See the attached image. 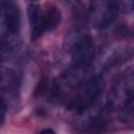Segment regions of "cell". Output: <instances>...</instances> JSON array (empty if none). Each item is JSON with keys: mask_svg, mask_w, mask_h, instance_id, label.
Instances as JSON below:
<instances>
[{"mask_svg": "<svg viewBox=\"0 0 134 134\" xmlns=\"http://www.w3.org/2000/svg\"><path fill=\"white\" fill-rule=\"evenodd\" d=\"M104 90L105 80L102 75H94L90 77L83 84L81 91L70 102V109L77 113H84L98 102Z\"/></svg>", "mask_w": 134, "mask_h": 134, "instance_id": "6da1fadb", "label": "cell"}, {"mask_svg": "<svg viewBox=\"0 0 134 134\" xmlns=\"http://www.w3.org/2000/svg\"><path fill=\"white\" fill-rule=\"evenodd\" d=\"M62 14L61 10L53 4H50L46 9H43V17L41 22V32L42 35L46 31L54 29L61 22Z\"/></svg>", "mask_w": 134, "mask_h": 134, "instance_id": "ba28073f", "label": "cell"}, {"mask_svg": "<svg viewBox=\"0 0 134 134\" xmlns=\"http://www.w3.org/2000/svg\"><path fill=\"white\" fill-rule=\"evenodd\" d=\"M5 111H6V105L3 99V97L0 94V126L4 121V116H5Z\"/></svg>", "mask_w": 134, "mask_h": 134, "instance_id": "7c38bea8", "label": "cell"}, {"mask_svg": "<svg viewBox=\"0 0 134 134\" xmlns=\"http://www.w3.org/2000/svg\"><path fill=\"white\" fill-rule=\"evenodd\" d=\"M0 17L7 34L18 36L21 26V15L14 2H0Z\"/></svg>", "mask_w": 134, "mask_h": 134, "instance_id": "5b68a950", "label": "cell"}, {"mask_svg": "<svg viewBox=\"0 0 134 134\" xmlns=\"http://www.w3.org/2000/svg\"><path fill=\"white\" fill-rule=\"evenodd\" d=\"M117 8L118 12H121L124 14H130L133 12L134 8V2L133 1H118L117 2Z\"/></svg>", "mask_w": 134, "mask_h": 134, "instance_id": "8fae6325", "label": "cell"}, {"mask_svg": "<svg viewBox=\"0 0 134 134\" xmlns=\"http://www.w3.org/2000/svg\"><path fill=\"white\" fill-rule=\"evenodd\" d=\"M19 49L18 36L4 34L0 37V62H5L15 57Z\"/></svg>", "mask_w": 134, "mask_h": 134, "instance_id": "8992f818", "label": "cell"}, {"mask_svg": "<svg viewBox=\"0 0 134 134\" xmlns=\"http://www.w3.org/2000/svg\"><path fill=\"white\" fill-rule=\"evenodd\" d=\"M18 75L13 69L0 66V93L15 90L18 86Z\"/></svg>", "mask_w": 134, "mask_h": 134, "instance_id": "9c48e42d", "label": "cell"}, {"mask_svg": "<svg viewBox=\"0 0 134 134\" xmlns=\"http://www.w3.org/2000/svg\"><path fill=\"white\" fill-rule=\"evenodd\" d=\"M40 134H57L52 129H50V128H46V129H43L41 132H40Z\"/></svg>", "mask_w": 134, "mask_h": 134, "instance_id": "4fadbf2b", "label": "cell"}, {"mask_svg": "<svg viewBox=\"0 0 134 134\" xmlns=\"http://www.w3.org/2000/svg\"><path fill=\"white\" fill-rule=\"evenodd\" d=\"M119 120L124 124H129L134 117V99H130L125 103L118 110Z\"/></svg>", "mask_w": 134, "mask_h": 134, "instance_id": "30bf717a", "label": "cell"}, {"mask_svg": "<svg viewBox=\"0 0 134 134\" xmlns=\"http://www.w3.org/2000/svg\"><path fill=\"white\" fill-rule=\"evenodd\" d=\"M130 99H134V85L132 74L120 79L112 87L108 95L107 109L109 111H117L125 103Z\"/></svg>", "mask_w": 134, "mask_h": 134, "instance_id": "277c9868", "label": "cell"}, {"mask_svg": "<svg viewBox=\"0 0 134 134\" xmlns=\"http://www.w3.org/2000/svg\"><path fill=\"white\" fill-rule=\"evenodd\" d=\"M95 59V47L90 36H80L73 40L71 65L73 69L85 70L91 66Z\"/></svg>", "mask_w": 134, "mask_h": 134, "instance_id": "7a4b0ae2", "label": "cell"}, {"mask_svg": "<svg viewBox=\"0 0 134 134\" xmlns=\"http://www.w3.org/2000/svg\"><path fill=\"white\" fill-rule=\"evenodd\" d=\"M117 14L116 1H94L90 3V17L97 29H105L112 25Z\"/></svg>", "mask_w": 134, "mask_h": 134, "instance_id": "3957f363", "label": "cell"}, {"mask_svg": "<svg viewBox=\"0 0 134 134\" xmlns=\"http://www.w3.org/2000/svg\"><path fill=\"white\" fill-rule=\"evenodd\" d=\"M28 21L31 26V38L38 39L42 36L41 32V22L43 17V8L39 2H29L27 5Z\"/></svg>", "mask_w": 134, "mask_h": 134, "instance_id": "52a82bcc", "label": "cell"}]
</instances>
